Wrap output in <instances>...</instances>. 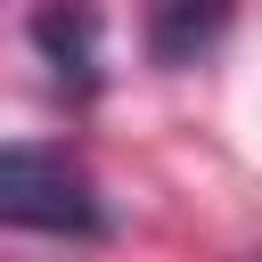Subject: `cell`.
I'll list each match as a JSON object with an SVG mask.
<instances>
[{
  "instance_id": "1",
  "label": "cell",
  "mask_w": 262,
  "mask_h": 262,
  "mask_svg": "<svg viewBox=\"0 0 262 262\" xmlns=\"http://www.w3.org/2000/svg\"><path fill=\"white\" fill-rule=\"evenodd\" d=\"M0 229H41V237H98L106 196L66 147H0Z\"/></svg>"
},
{
  "instance_id": "2",
  "label": "cell",
  "mask_w": 262,
  "mask_h": 262,
  "mask_svg": "<svg viewBox=\"0 0 262 262\" xmlns=\"http://www.w3.org/2000/svg\"><path fill=\"white\" fill-rule=\"evenodd\" d=\"M33 41H41V57L57 66V82L74 74V90H90V41H98V25H90L82 8H74V16H57V8L33 16Z\"/></svg>"
},
{
  "instance_id": "3",
  "label": "cell",
  "mask_w": 262,
  "mask_h": 262,
  "mask_svg": "<svg viewBox=\"0 0 262 262\" xmlns=\"http://www.w3.org/2000/svg\"><path fill=\"white\" fill-rule=\"evenodd\" d=\"M221 25H229L221 8H156V25H147V49H156V66H180V57H188V49H205Z\"/></svg>"
}]
</instances>
